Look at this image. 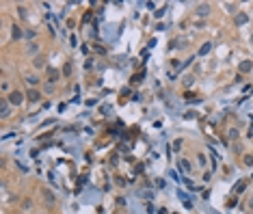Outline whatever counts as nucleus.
Instances as JSON below:
<instances>
[{"label": "nucleus", "instance_id": "obj_1", "mask_svg": "<svg viewBox=\"0 0 253 214\" xmlns=\"http://www.w3.org/2000/svg\"><path fill=\"white\" fill-rule=\"evenodd\" d=\"M22 102H24V93H20V91H11V93H9V104L20 106Z\"/></svg>", "mask_w": 253, "mask_h": 214}, {"label": "nucleus", "instance_id": "obj_2", "mask_svg": "<svg viewBox=\"0 0 253 214\" xmlns=\"http://www.w3.org/2000/svg\"><path fill=\"white\" fill-rule=\"evenodd\" d=\"M26 97H28L30 102H39V100H41V93H39V91H35V89L30 87V89L26 91Z\"/></svg>", "mask_w": 253, "mask_h": 214}, {"label": "nucleus", "instance_id": "obj_3", "mask_svg": "<svg viewBox=\"0 0 253 214\" xmlns=\"http://www.w3.org/2000/svg\"><path fill=\"white\" fill-rule=\"evenodd\" d=\"M143 78H145V69H141L139 74H134L130 78V82H132V84H139V82H143Z\"/></svg>", "mask_w": 253, "mask_h": 214}, {"label": "nucleus", "instance_id": "obj_4", "mask_svg": "<svg viewBox=\"0 0 253 214\" xmlns=\"http://www.w3.org/2000/svg\"><path fill=\"white\" fill-rule=\"evenodd\" d=\"M253 69V63L251 61H242L240 63V74H247V71H251Z\"/></svg>", "mask_w": 253, "mask_h": 214}, {"label": "nucleus", "instance_id": "obj_5", "mask_svg": "<svg viewBox=\"0 0 253 214\" xmlns=\"http://www.w3.org/2000/svg\"><path fill=\"white\" fill-rule=\"evenodd\" d=\"M0 115H2V117H9V104H7V100H2V104H0Z\"/></svg>", "mask_w": 253, "mask_h": 214}, {"label": "nucleus", "instance_id": "obj_6", "mask_svg": "<svg viewBox=\"0 0 253 214\" xmlns=\"http://www.w3.org/2000/svg\"><path fill=\"white\" fill-rule=\"evenodd\" d=\"M247 20H249V18H247V13H238V15H236V24H247Z\"/></svg>", "mask_w": 253, "mask_h": 214}, {"label": "nucleus", "instance_id": "obj_7", "mask_svg": "<svg viewBox=\"0 0 253 214\" xmlns=\"http://www.w3.org/2000/svg\"><path fill=\"white\" fill-rule=\"evenodd\" d=\"M48 78H50V82L58 80V69H48Z\"/></svg>", "mask_w": 253, "mask_h": 214}, {"label": "nucleus", "instance_id": "obj_8", "mask_svg": "<svg viewBox=\"0 0 253 214\" xmlns=\"http://www.w3.org/2000/svg\"><path fill=\"white\" fill-rule=\"evenodd\" d=\"M197 13H199V15H208V13H210V4H201V7L197 9Z\"/></svg>", "mask_w": 253, "mask_h": 214}, {"label": "nucleus", "instance_id": "obj_9", "mask_svg": "<svg viewBox=\"0 0 253 214\" xmlns=\"http://www.w3.org/2000/svg\"><path fill=\"white\" fill-rule=\"evenodd\" d=\"M43 197H46V201H48V203H54V195H52L48 188H43Z\"/></svg>", "mask_w": 253, "mask_h": 214}, {"label": "nucleus", "instance_id": "obj_10", "mask_svg": "<svg viewBox=\"0 0 253 214\" xmlns=\"http://www.w3.org/2000/svg\"><path fill=\"white\" fill-rule=\"evenodd\" d=\"M182 145H184L182 139H175V141H173V151H180V149H182Z\"/></svg>", "mask_w": 253, "mask_h": 214}, {"label": "nucleus", "instance_id": "obj_11", "mask_svg": "<svg viewBox=\"0 0 253 214\" xmlns=\"http://www.w3.org/2000/svg\"><path fill=\"white\" fill-rule=\"evenodd\" d=\"M210 50H212V43H203V46H201V50H199V54H208Z\"/></svg>", "mask_w": 253, "mask_h": 214}, {"label": "nucleus", "instance_id": "obj_12", "mask_svg": "<svg viewBox=\"0 0 253 214\" xmlns=\"http://www.w3.org/2000/svg\"><path fill=\"white\" fill-rule=\"evenodd\" d=\"M180 169H182V171H190V162L188 160H180Z\"/></svg>", "mask_w": 253, "mask_h": 214}, {"label": "nucleus", "instance_id": "obj_13", "mask_svg": "<svg viewBox=\"0 0 253 214\" xmlns=\"http://www.w3.org/2000/svg\"><path fill=\"white\" fill-rule=\"evenodd\" d=\"M245 186H247L245 182H238V184L234 186V193H242V190H245Z\"/></svg>", "mask_w": 253, "mask_h": 214}, {"label": "nucleus", "instance_id": "obj_14", "mask_svg": "<svg viewBox=\"0 0 253 214\" xmlns=\"http://www.w3.org/2000/svg\"><path fill=\"white\" fill-rule=\"evenodd\" d=\"M11 32H13V39H20V37H22V30H20V26H13V30H11Z\"/></svg>", "mask_w": 253, "mask_h": 214}, {"label": "nucleus", "instance_id": "obj_15", "mask_svg": "<svg viewBox=\"0 0 253 214\" xmlns=\"http://www.w3.org/2000/svg\"><path fill=\"white\" fill-rule=\"evenodd\" d=\"M245 164L247 167H253V156H245Z\"/></svg>", "mask_w": 253, "mask_h": 214}, {"label": "nucleus", "instance_id": "obj_16", "mask_svg": "<svg viewBox=\"0 0 253 214\" xmlns=\"http://www.w3.org/2000/svg\"><path fill=\"white\" fill-rule=\"evenodd\" d=\"M26 80H28V84L32 87V84H37V82H39V78H35V76H30V78H26Z\"/></svg>", "mask_w": 253, "mask_h": 214}, {"label": "nucleus", "instance_id": "obj_17", "mask_svg": "<svg viewBox=\"0 0 253 214\" xmlns=\"http://www.w3.org/2000/svg\"><path fill=\"white\" fill-rule=\"evenodd\" d=\"M63 74H65V76H69V74H71V65H69V63L63 67Z\"/></svg>", "mask_w": 253, "mask_h": 214}, {"label": "nucleus", "instance_id": "obj_18", "mask_svg": "<svg viewBox=\"0 0 253 214\" xmlns=\"http://www.w3.org/2000/svg\"><path fill=\"white\" fill-rule=\"evenodd\" d=\"M35 65H37V67H43V58L37 56V58H35Z\"/></svg>", "mask_w": 253, "mask_h": 214}, {"label": "nucleus", "instance_id": "obj_19", "mask_svg": "<svg viewBox=\"0 0 253 214\" xmlns=\"http://www.w3.org/2000/svg\"><path fill=\"white\" fill-rule=\"evenodd\" d=\"M50 136H52V130H50V132H46V134H41L39 141H46V139H50Z\"/></svg>", "mask_w": 253, "mask_h": 214}, {"label": "nucleus", "instance_id": "obj_20", "mask_svg": "<svg viewBox=\"0 0 253 214\" xmlns=\"http://www.w3.org/2000/svg\"><path fill=\"white\" fill-rule=\"evenodd\" d=\"M184 97H186V100H195V93H190V91H186V95H184Z\"/></svg>", "mask_w": 253, "mask_h": 214}, {"label": "nucleus", "instance_id": "obj_21", "mask_svg": "<svg viewBox=\"0 0 253 214\" xmlns=\"http://www.w3.org/2000/svg\"><path fill=\"white\" fill-rule=\"evenodd\" d=\"M184 82H186V87H188V84H192V76H186V78H184Z\"/></svg>", "mask_w": 253, "mask_h": 214}, {"label": "nucleus", "instance_id": "obj_22", "mask_svg": "<svg viewBox=\"0 0 253 214\" xmlns=\"http://www.w3.org/2000/svg\"><path fill=\"white\" fill-rule=\"evenodd\" d=\"M184 117H186V119H195V113H192V111H188V113L184 115Z\"/></svg>", "mask_w": 253, "mask_h": 214}, {"label": "nucleus", "instance_id": "obj_23", "mask_svg": "<svg viewBox=\"0 0 253 214\" xmlns=\"http://www.w3.org/2000/svg\"><path fill=\"white\" fill-rule=\"evenodd\" d=\"M249 206H251V208H253V199H251V203H249Z\"/></svg>", "mask_w": 253, "mask_h": 214}, {"label": "nucleus", "instance_id": "obj_24", "mask_svg": "<svg viewBox=\"0 0 253 214\" xmlns=\"http://www.w3.org/2000/svg\"><path fill=\"white\" fill-rule=\"evenodd\" d=\"M251 43H253V37H251Z\"/></svg>", "mask_w": 253, "mask_h": 214}]
</instances>
